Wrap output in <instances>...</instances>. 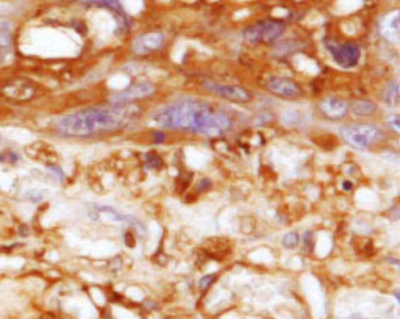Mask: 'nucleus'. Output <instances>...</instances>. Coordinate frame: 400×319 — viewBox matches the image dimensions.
Masks as SVG:
<instances>
[{
  "label": "nucleus",
  "mask_w": 400,
  "mask_h": 319,
  "mask_svg": "<svg viewBox=\"0 0 400 319\" xmlns=\"http://www.w3.org/2000/svg\"><path fill=\"white\" fill-rule=\"evenodd\" d=\"M324 44L333 60L342 67H353L360 61L361 50L353 42H338L333 39H325Z\"/></svg>",
  "instance_id": "obj_4"
},
{
  "label": "nucleus",
  "mask_w": 400,
  "mask_h": 319,
  "mask_svg": "<svg viewBox=\"0 0 400 319\" xmlns=\"http://www.w3.org/2000/svg\"><path fill=\"white\" fill-rule=\"evenodd\" d=\"M153 93V86L149 83H141L135 84V86H130L122 93H117L111 97V103H130L131 101H136V99L147 97Z\"/></svg>",
  "instance_id": "obj_8"
},
{
  "label": "nucleus",
  "mask_w": 400,
  "mask_h": 319,
  "mask_svg": "<svg viewBox=\"0 0 400 319\" xmlns=\"http://www.w3.org/2000/svg\"><path fill=\"white\" fill-rule=\"evenodd\" d=\"M352 111L356 116H369L377 111V106L372 102H355L352 105Z\"/></svg>",
  "instance_id": "obj_14"
},
{
  "label": "nucleus",
  "mask_w": 400,
  "mask_h": 319,
  "mask_svg": "<svg viewBox=\"0 0 400 319\" xmlns=\"http://www.w3.org/2000/svg\"><path fill=\"white\" fill-rule=\"evenodd\" d=\"M285 28L286 24L282 22V20H259V22L245 28L242 32V38L247 42H252V44H256V42H273L285 33Z\"/></svg>",
  "instance_id": "obj_3"
},
{
  "label": "nucleus",
  "mask_w": 400,
  "mask_h": 319,
  "mask_svg": "<svg viewBox=\"0 0 400 319\" xmlns=\"http://www.w3.org/2000/svg\"><path fill=\"white\" fill-rule=\"evenodd\" d=\"M382 34L392 42H397L400 36V27H399V11H392L382 20Z\"/></svg>",
  "instance_id": "obj_10"
},
{
  "label": "nucleus",
  "mask_w": 400,
  "mask_h": 319,
  "mask_svg": "<svg viewBox=\"0 0 400 319\" xmlns=\"http://www.w3.org/2000/svg\"><path fill=\"white\" fill-rule=\"evenodd\" d=\"M2 61H3V50L0 49V63H2Z\"/></svg>",
  "instance_id": "obj_18"
},
{
  "label": "nucleus",
  "mask_w": 400,
  "mask_h": 319,
  "mask_svg": "<svg viewBox=\"0 0 400 319\" xmlns=\"http://www.w3.org/2000/svg\"><path fill=\"white\" fill-rule=\"evenodd\" d=\"M164 44V36L158 32L144 33L133 41V52L139 55H147L155 50H160Z\"/></svg>",
  "instance_id": "obj_7"
},
{
  "label": "nucleus",
  "mask_w": 400,
  "mask_h": 319,
  "mask_svg": "<svg viewBox=\"0 0 400 319\" xmlns=\"http://www.w3.org/2000/svg\"><path fill=\"white\" fill-rule=\"evenodd\" d=\"M214 275L213 274H208V275H205V277H202L200 279V282H199V286L202 288V289H207L209 285H211V283L214 282Z\"/></svg>",
  "instance_id": "obj_16"
},
{
  "label": "nucleus",
  "mask_w": 400,
  "mask_h": 319,
  "mask_svg": "<svg viewBox=\"0 0 400 319\" xmlns=\"http://www.w3.org/2000/svg\"><path fill=\"white\" fill-rule=\"evenodd\" d=\"M319 110L322 111V115L328 119H342L346 118V115L349 113L350 106L347 102L341 101L338 97H328L325 101H322L319 103Z\"/></svg>",
  "instance_id": "obj_9"
},
{
  "label": "nucleus",
  "mask_w": 400,
  "mask_h": 319,
  "mask_svg": "<svg viewBox=\"0 0 400 319\" xmlns=\"http://www.w3.org/2000/svg\"><path fill=\"white\" fill-rule=\"evenodd\" d=\"M339 134L347 144L356 149H368L369 146L382 139V130L369 124L344 125L339 129Z\"/></svg>",
  "instance_id": "obj_2"
},
{
  "label": "nucleus",
  "mask_w": 400,
  "mask_h": 319,
  "mask_svg": "<svg viewBox=\"0 0 400 319\" xmlns=\"http://www.w3.org/2000/svg\"><path fill=\"white\" fill-rule=\"evenodd\" d=\"M344 188L349 189V188H352V185H350V183H344Z\"/></svg>",
  "instance_id": "obj_19"
},
{
  "label": "nucleus",
  "mask_w": 400,
  "mask_h": 319,
  "mask_svg": "<svg viewBox=\"0 0 400 319\" xmlns=\"http://www.w3.org/2000/svg\"><path fill=\"white\" fill-rule=\"evenodd\" d=\"M383 102L388 106H391V108H396V106L399 105V84H397L396 80H392L388 84V88L384 89Z\"/></svg>",
  "instance_id": "obj_11"
},
{
  "label": "nucleus",
  "mask_w": 400,
  "mask_h": 319,
  "mask_svg": "<svg viewBox=\"0 0 400 319\" xmlns=\"http://www.w3.org/2000/svg\"><path fill=\"white\" fill-rule=\"evenodd\" d=\"M100 213L103 215H107L110 219H113V221H117V222H127V224H138L136 219H133L131 216H127V215H122V213H119L117 210L114 208H110V207H102L99 208Z\"/></svg>",
  "instance_id": "obj_12"
},
{
  "label": "nucleus",
  "mask_w": 400,
  "mask_h": 319,
  "mask_svg": "<svg viewBox=\"0 0 400 319\" xmlns=\"http://www.w3.org/2000/svg\"><path fill=\"white\" fill-rule=\"evenodd\" d=\"M83 2L88 3V5H100V6H107V8L116 11L117 14H121V17H124V19H125V16H124V10H122L121 2H119V0H83Z\"/></svg>",
  "instance_id": "obj_13"
},
{
  "label": "nucleus",
  "mask_w": 400,
  "mask_h": 319,
  "mask_svg": "<svg viewBox=\"0 0 400 319\" xmlns=\"http://www.w3.org/2000/svg\"><path fill=\"white\" fill-rule=\"evenodd\" d=\"M389 125L392 127V130H394L396 133L399 132V116H394L391 120H389Z\"/></svg>",
  "instance_id": "obj_17"
},
{
  "label": "nucleus",
  "mask_w": 400,
  "mask_h": 319,
  "mask_svg": "<svg viewBox=\"0 0 400 319\" xmlns=\"http://www.w3.org/2000/svg\"><path fill=\"white\" fill-rule=\"evenodd\" d=\"M299 235L297 233H294V232H291V233H286V235L282 238V244L286 247V249H294V247H297L299 246Z\"/></svg>",
  "instance_id": "obj_15"
},
{
  "label": "nucleus",
  "mask_w": 400,
  "mask_h": 319,
  "mask_svg": "<svg viewBox=\"0 0 400 319\" xmlns=\"http://www.w3.org/2000/svg\"><path fill=\"white\" fill-rule=\"evenodd\" d=\"M268 89L272 94L283 99H296L302 94V89L297 83H294L289 79H283V77H272V79H269Z\"/></svg>",
  "instance_id": "obj_6"
},
{
  "label": "nucleus",
  "mask_w": 400,
  "mask_h": 319,
  "mask_svg": "<svg viewBox=\"0 0 400 319\" xmlns=\"http://www.w3.org/2000/svg\"><path fill=\"white\" fill-rule=\"evenodd\" d=\"M139 115V108L131 103H111L71 113L58 120V130L66 136L85 138L97 133L121 130Z\"/></svg>",
  "instance_id": "obj_1"
},
{
  "label": "nucleus",
  "mask_w": 400,
  "mask_h": 319,
  "mask_svg": "<svg viewBox=\"0 0 400 319\" xmlns=\"http://www.w3.org/2000/svg\"><path fill=\"white\" fill-rule=\"evenodd\" d=\"M203 88L222 99L233 101L238 103H245L250 101L249 91H245L244 88H240V86H233V84H221V83H214V82H205L203 83Z\"/></svg>",
  "instance_id": "obj_5"
}]
</instances>
